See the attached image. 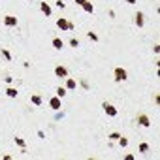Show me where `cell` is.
<instances>
[{
	"label": "cell",
	"mask_w": 160,
	"mask_h": 160,
	"mask_svg": "<svg viewBox=\"0 0 160 160\" xmlns=\"http://www.w3.org/2000/svg\"><path fill=\"white\" fill-rule=\"evenodd\" d=\"M149 151V145L147 143H139V153H147Z\"/></svg>",
	"instance_id": "obj_18"
},
{
	"label": "cell",
	"mask_w": 160,
	"mask_h": 160,
	"mask_svg": "<svg viewBox=\"0 0 160 160\" xmlns=\"http://www.w3.org/2000/svg\"><path fill=\"white\" fill-rule=\"evenodd\" d=\"M40 8H41V11H43V15H47V17L51 15V6L47 4V2H41V6H40Z\"/></svg>",
	"instance_id": "obj_10"
},
{
	"label": "cell",
	"mask_w": 160,
	"mask_h": 160,
	"mask_svg": "<svg viewBox=\"0 0 160 160\" xmlns=\"http://www.w3.org/2000/svg\"><path fill=\"white\" fill-rule=\"evenodd\" d=\"M75 87H77V81H75L73 77H68V79H66V89H68V91H73Z\"/></svg>",
	"instance_id": "obj_8"
},
{
	"label": "cell",
	"mask_w": 160,
	"mask_h": 160,
	"mask_svg": "<svg viewBox=\"0 0 160 160\" xmlns=\"http://www.w3.org/2000/svg\"><path fill=\"white\" fill-rule=\"evenodd\" d=\"M49 105H51V109L59 111L60 107H62V102H60V98H59V96H53V98L49 100Z\"/></svg>",
	"instance_id": "obj_3"
},
{
	"label": "cell",
	"mask_w": 160,
	"mask_h": 160,
	"mask_svg": "<svg viewBox=\"0 0 160 160\" xmlns=\"http://www.w3.org/2000/svg\"><path fill=\"white\" fill-rule=\"evenodd\" d=\"M57 27L60 28V30H68V21L64 17H60V19H57Z\"/></svg>",
	"instance_id": "obj_7"
},
{
	"label": "cell",
	"mask_w": 160,
	"mask_h": 160,
	"mask_svg": "<svg viewBox=\"0 0 160 160\" xmlns=\"http://www.w3.org/2000/svg\"><path fill=\"white\" fill-rule=\"evenodd\" d=\"M2 57H4L6 60H9V59H11V55H9V53H8L6 49H2Z\"/></svg>",
	"instance_id": "obj_21"
},
{
	"label": "cell",
	"mask_w": 160,
	"mask_h": 160,
	"mask_svg": "<svg viewBox=\"0 0 160 160\" xmlns=\"http://www.w3.org/2000/svg\"><path fill=\"white\" fill-rule=\"evenodd\" d=\"M136 25L139 28L143 27V13H141V11H137V13H136Z\"/></svg>",
	"instance_id": "obj_12"
},
{
	"label": "cell",
	"mask_w": 160,
	"mask_h": 160,
	"mask_svg": "<svg viewBox=\"0 0 160 160\" xmlns=\"http://www.w3.org/2000/svg\"><path fill=\"white\" fill-rule=\"evenodd\" d=\"M137 123L141 124V126H151V121H149V117L147 115H137Z\"/></svg>",
	"instance_id": "obj_6"
},
{
	"label": "cell",
	"mask_w": 160,
	"mask_h": 160,
	"mask_svg": "<svg viewBox=\"0 0 160 160\" xmlns=\"http://www.w3.org/2000/svg\"><path fill=\"white\" fill-rule=\"evenodd\" d=\"M126 2H128V4H136L137 0H126Z\"/></svg>",
	"instance_id": "obj_24"
},
{
	"label": "cell",
	"mask_w": 160,
	"mask_h": 160,
	"mask_svg": "<svg viewBox=\"0 0 160 160\" xmlns=\"http://www.w3.org/2000/svg\"><path fill=\"white\" fill-rule=\"evenodd\" d=\"M81 8L85 9L87 13H94V6H92V2H89V0H87V2H85L83 6H81Z\"/></svg>",
	"instance_id": "obj_9"
},
{
	"label": "cell",
	"mask_w": 160,
	"mask_h": 160,
	"mask_svg": "<svg viewBox=\"0 0 160 160\" xmlns=\"http://www.w3.org/2000/svg\"><path fill=\"white\" fill-rule=\"evenodd\" d=\"M15 143H17L21 149H25V139H23V137H15Z\"/></svg>",
	"instance_id": "obj_16"
},
{
	"label": "cell",
	"mask_w": 160,
	"mask_h": 160,
	"mask_svg": "<svg viewBox=\"0 0 160 160\" xmlns=\"http://www.w3.org/2000/svg\"><path fill=\"white\" fill-rule=\"evenodd\" d=\"M117 141H119V145H121V147H126V145H128V139H126V137H119Z\"/></svg>",
	"instance_id": "obj_19"
},
{
	"label": "cell",
	"mask_w": 160,
	"mask_h": 160,
	"mask_svg": "<svg viewBox=\"0 0 160 160\" xmlns=\"http://www.w3.org/2000/svg\"><path fill=\"white\" fill-rule=\"evenodd\" d=\"M115 81H126V70L115 68Z\"/></svg>",
	"instance_id": "obj_2"
},
{
	"label": "cell",
	"mask_w": 160,
	"mask_h": 160,
	"mask_svg": "<svg viewBox=\"0 0 160 160\" xmlns=\"http://www.w3.org/2000/svg\"><path fill=\"white\" fill-rule=\"evenodd\" d=\"M70 45L72 47H79V41L75 40V38H72V40H70Z\"/></svg>",
	"instance_id": "obj_20"
},
{
	"label": "cell",
	"mask_w": 160,
	"mask_h": 160,
	"mask_svg": "<svg viewBox=\"0 0 160 160\" xmlns=\"http://www.w3.org/2000/svg\"><path fill=\"white\" fill-rule=\"evenodd\" d=\"M57 96H59V98H64V96H66V89L59 87V89H57Z\"/></svg>",
	"instance_id": "obj_15"
},
{
	"label": "cell",
	"mask_w": 160,
	"mask_h": 160,
	"mask_svg": "<svg viewBox=\"0 0 160 160\" xmlns=\"http://www.w3.org/2000/svg\"><path fill=\"white\" fill-rule=\"evenodd\" d=\"M53 47H55V49H62V47H64V41L60 40V38H53Z\"/></svg>",
	"instance_id": "obj_11"
},
{
	"label": "cell",
	"mask_w": 160,
	"mask_h": 160,
	"mask_svg": "<svg viewBox=\"0 0 160 160\" xmlns=\"http://www.w3.org/2000/svg\"><path fill=\"white\" fill-rule=\"evenodd\" d=\"M32 104H34V105H41V96L32 94Z\"/></svg>",
	"instance_id": "obj_14"
},
{
	"label": "cell",
	"mask_w": 160,
	"mask_h": 160,
	"mask_svg": "<svg viewBox=\"0 0 160 160\" xmlns=\"http://www.w3.org/2000/svg\"><path fill=\"white\" fill-rule=\"evenodd\" d=\"M89 38H91V40H92V41H96V40H98V36H96L94 32H89Z\"/></svg>",
	"instance_id": "obj_22"
},
{
	"label": "cell",
	"mask_w": 160,
	"mask_h": 160,
	"mask_svg": "<svg viewBox=\"0 0 160 160\" xmlns=\"http://www.w3.org/2000/svg\"><path fill=\"white\" fill-rule=\"evenodd\" d=\"M104 111H105V115H109V117H117V113H119L117 107H115L113 104H107V102L104 104Z\"/></svg>",
	"instance_id": "obj_1"
},
{
	"label": "cell",
	"mask_w": 160,
	"mask_h": 160,
	"mask_svg": "<svg viewBox=\"0 0 160 160\" xmlns=\"http://www.w3.org/2000/svg\"><path fill=\"white\" fill-rule=\"evenodd\" d=\"M6 94H8L9 98H17V94H19V92H17V89H13V87H9L8 91H6Z\"/></svg>",
	"instance_id": "obj_13"
},
{
	"label": "cell",
	"mask_w": 160,
	"mask_h": 160,
	"mask_svg": "<svg viewBox=\"0 0 160 160\" xmlns=\"http://www.w3.org/2000/svg\"><path fill=\"white\" fill-rule=\"evenodd\" d=\"M119 137H121V134H119V132H113V134H109V139H111V141H117Z\"/></svg>",
	"instance_id": "obj_17"
},
{
	"label": "cell",
	"mask_w": 160,
	"mask_h": 160,
	"mask_svg": "<svg viewBox=\"0 0 160 160\" xmlns=\"http://www.w3.org/2000/svg\"><path fill=\"white\" fill-rule=\"evenodd\" d=\"M55 75L57 77H68V70L64 68V66H57L55 68Z\"/></svg>",
	"instance_id": "obj_5"
},
{
	"label": "cell",
	"mask_w": 160,
	"mask_h": 160,
	"mask_svg": "<svg viewBox=\"0 0 160 160\" xmlns=\"http://www.w3.org/2000/svg\"><path fill=\"white\" fill-rule=\"evenodd\" d=\"M4 25L6 27H17V17H13V15H6L4 17Z\"/></svg>",
	"instance_id": "obj_4"
},
{
	"label": "cell",
	"mask_w": 160,
	"mask_h": 160,
	"mask_svg": "<svg viewBox=\"0 0 160 160\" xmlns=\"http://www.w3.org/2000/svg\"><path fill=\"white\" fill-rule=\"evenodd\" d=\"M85 2H87V0H75V4H77V6H83Z\"/></svg>",
	"instance_id": "obj_23"
}]
</instances>
